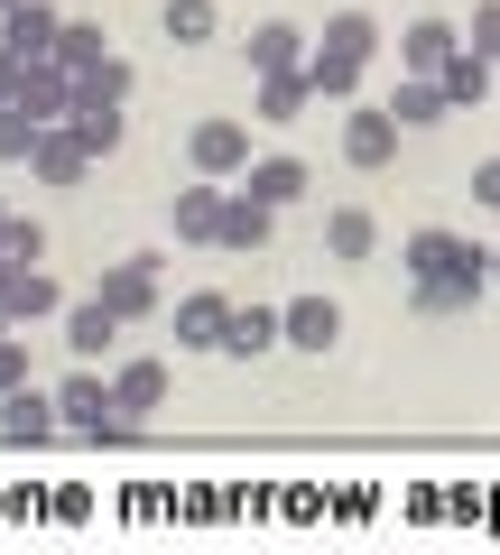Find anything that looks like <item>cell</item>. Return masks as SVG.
Returning a JSON list of instances; mask_svg holds the SVG:
<instances>
[{"mask_svg": "<svg viewBox=\"0 0 500 555\" xmlns=\"http://www.w3.org/2000/svg\"><path fill=\"white\" fill-rule=\"evenodd\" d=\"M0 250L20 259V269H38V259H47V232H38V222H10V232H0Z\"/></svg>", "mask_w": 500, "mask_h": 555, "instance_id": "obj_30", "label": "cell"}, {"mask_svg": "<svg viewBox=\"0 0 500 555\" xmlns=\"http://www.w3.org/2000/svg\"><path fill=\"white\" fill-rule=\"evenodd\" d=\"M0 10H20V0H0Z\"/></svg>", "mask_w": 500, "mask_h": 555, "instance_id": "obj_35", "label": "cell"}, {"mask_svg": "<svg viewBox=\"0 0 500 555\" xmlns=\"http://www.w3.org/2000/svg\"><path fill=\"white\" fill-rule=\"evenodd\" d=\"M56 38H65V20L47 10V0H20V10H0V47L20 65H38V56H56Z\"/></svg>", "mask_w": 500, "mask_h": 555, "instance_id": "obj_4", "label": "cell"}, {"mask_svg": "<svg viewBox=\"0 0 500 555\" xmlns=\"http://www.w3.org/2000/svg\"><path fill=\"white\" fill-rule=\"evenodd\" d=\"M112 334H120V315L102 297H84L75 315H65V352H75V361H102V352H112Z\"/></svg>", "mask_w": 500, "mask_h": 555, "instance_id": "obj_17", "label": "cell"}, {"mask_svg": "<svg viewBox=\"0 0 500 555\" xmlns=\"http://www.w3.org/2000/svg\"><path fill=\"white\" fill-rule=\"evenodd\" d=\"M214 28H222L214 0H167V38H177V47H204Z\"/></svg>", "mask_w": 500, "mask_h": 555, "instance_id": "obj_26", "label": "cell"}, {"mask_svg": "<svg viewBox=\"0 0 500 555\" xmlns=\"http://www.w3.org/2000/svg\"><path fill=\"white\" fill-rule=\"evenodd\" d=\"M241 195H260V204H297V195H306V167H297V158H260V167H241Z\"/></svg>", "mask_w": 500, "mask_h": 555, "instance_id": "obj_20", "label": "cell"}, {"mask_svg": "<svg viewBox=\"0 0 500 555\" xmlns=\"http://www.w3.org/2000/svg\"><path fill=\"white\" fill-rule=\"evenodd\" d=\"M491 75H500V65L482 56V47H454V56H445V75H436V83H445V102H454V112H473V102L491 93Z\"/></svg>", "mask_w": 500, "mask_h": 555, "instance_id": "obj_16", "label": "cell"}, {"mask_svg": "<svg viewBox=\"0 0 500 555\" xmlns=\"http://www.w3.org/2000/svg\"><path fill=\"white\" fill-rule=\"evenodd\" d=\"M491 278H500V250H491Z\"/></svg>", "mask_w": 500, "mask_h": 555, "instance_id": "obj_34", "label": "cell"}, {"mask_svg": "<svg viewBox=\"0 0 500 555\" xmlns=\"http://www.w3.org/2000/svg\"><path fill=\"white\" fill-rule=\"evenodd\" d=\"M454 47H463L454 20H418V28L399 38V65H408V75H445V56H454Z\"/></svg>", "mask_w": 500, "mask_h": 555, "instance_id": "obj_12", "label": "cell"}, {"mask_svg": "<svg viewBox=\"0 0 500 555\" xmlns=\"http://www.w3.org/2000/svg\"><path fill=\"white\" fill-rule=\"evenodd\" d=\"M473 204H491V214H500V158H482V167H473Z\"/></svg>", "mask_w": 500, "mask_h": 555, "instance_id": "obj_32", "label": "cell"}, {"mask_svg": "<svg viewBox=\"0 0 500 555\" xmlns=\"http://www.w3.org/2000/svg\"><path fill=\"white\" fill-rule=\"evenodd\" d=\"M389 112H399L408 130H426V120H445V112H454V102H445V83H436V75H408L399 93H389Z\"/></svg>", "mask_w": 500, "mask_h": 555, "instance_id": "obj_24", "label": "cell"}, {"mask_svg": "<svg viewBox=\"0 0 500 555\" xmlns=\"http://www.w3.org/2000/svg\"><path fill=\"white\" fill-rule=\"evenodd\" d=\"M38 130H47V120L28 112V102H0V158H28V149H38Z\"/></svg>", "mask_w": 500, "mask_h": 555, "instance_id": "obj_27", "label": "cell"}, {"mask_svg": "<svg viewBox=\"0 0 500 555\" xmlns=\"http://www.w3.org/2000/svg\"><path fill=\"white\" fill-rule=\"evenodd\" d=\"M0 334H10V315H0Z\"/></svg>", "mask_w": 500, "mask_h": 555, "instance_id": "obj_36", "label": "cell"}, {"mask_svg": "<svg viewBox=\"0 0 500 555\" xmlns=\"http://www.w3.org/2000/svg\"><path fill=\"white\" fill-rule=\"evenodd\" d=\"M185 158H195V177H241L251 167V130L241 120H195L185 130Z\"/></svg>", "mask_w": 500, "mask_h": 555, "instance_id": "obj_2", "label": "cell"}, {"mask_svg": "<svg viewBox=\"0 0 500 555\" xmlns=\"http://www.w3.org/2000/svg\"><path fill=\"white\" fill-rule=\"evenodd\" d=\"M324 250H334V259H371V250H381V222L361 214V204H343V214L324 222Z\"/></svg>", "mask_w": 500, "mask_h": 555, "instance_id": "obj_23", "label": "cell"}, {"mask_svg": "<svg viewBox=\"0 0 500 555\" xmlns=\"http://www.w3.org/2000/svg\"><path fill=\"white\" fill-rule=\"evenodd\" d=\"M269 214H279V204H260V195H222L214 250H260V241H269Z\"/></svg>", "mask_w": 500, "mask_h": 555, "instance_id": "obj_13", "label": "cell"}, {"mask_svg": "<svg viewBox=\"0 0 500 555\" xmlns=\"http://www.w3.org/2000/svg\"><path fill=\"white\" fill-rule=\"evenodd\" d=\"M399 130H408L399 112H352V120H343V158H352V167H389V158H399Z\"/></svg>", "mask_w": 500, "mask_h": 555, "instance_id": "obj_8", "label": "cell"}, {"mask_svg": "<svg viewBox=\"0 0 500 555\" xmlns=\"http://www.w3.org/2000/svg\"><path fill=\"white\" fill-rule=\"evenodd\" d=\"M334 334H343L334 297H297L287 306V343H297V352H334Z\"/></svg>", "mask_w": 500, "mask_h": 555, "instance_id": "obj_19", "label": "cell"}, {"mask_svg": "<svg viewBox=\"0 0 500 555\" xmlns=\"http://www.w3.org/2000/svg\"><path fill=\"white\" fill-rule=\"evenodd\" d=\"M56 416H65V436H93V444L112 436V416H120V408H112V389L93 379V361H84V371L56 389Z\"/></svg>", "mask_w": 500, "mask_h": 555, "instance_id": "obj_3", "label": "cell"}, {"mask_svg": "<svg viewBox=\"0 0 500 555\" xmlns=\"http://www.w3.org/2000/svg\"><path fill=\"white\" fill-rule=\"evenodd\" d=\"M28 167H38V185H84L93 149L75 139V120H47V130H38V149H28Z\"/></svg>", "mask_w": 500, "mask_h": 555, "instance_id": "obj_5", "label": "cell"}, {"mask_svg": "<svg viewBox=\"0 0 500 555\" xmlns=\"http://www.w3.org/2000/svg\"><path fill=\"white\" fill-rule=\"evenodd\" d=\"M463 47H482V56L500 65V0H473V28H463Z\"/></svg>", "mask_w": 500, "mask_h": 555, "instance_id": "obj_29", "label": "cell"}, {"mask_svg": "<svg viewBox=\"0 0 500 555\" xmlns=\"http://www.w3.org/2000/svg\"><path fill=\"white\" fill-rule=\"evenodd\" d=\"M56 56L75 65V75H84V65H102V56H112V47H102V20H65V38H56Z\"/></svg>", "mask_w": 500, "mask_h": 555, "instance_id": "obj_28", "label": "cell"}, {"mask_svg": "<svg viewBox=\"0 0 500 555\" xmlns=\"http://www.w3.org/2000/svg\"><path fill=\"white\" fill-rule=\"evenodd\" d=\"M306 102H316V83H306V65H287V75H260V102H251V112L260 120H297Z\"/></svg>", "mask_w": 500, "mask_h": 555, "instance_id": "obj_21", "label": "cell"}, {"mask_svg": "<svg viewBox=\"0 0 500 555\" xmlns=\"http://www.w3.org/2000/svg\"><path fill=\"white\" fill-rule=\"evenodd\" d=\"M399 259H408L418 315H463V306H482V287H491V250H473L463 232H418Z\"/></svg>", "mask_w": 500, "mask_h": 555, "instance_id": "obj_1", "label": "cell"}, {"mask_svg": "<svg viewBox=\"0 0 500 555\" xmlns=\"http://www.w3.org/2000/svg\"><path fill=\"white\" fill-rule=\"evenodd\" d=\"M167 222H177V241H214L222 232V185H177Z\"/></svg>", "mask_w": 500, "mask_h": 555, "instance_id": "obj_18", "label": "cell"}, {"mask_svg": "<svg viewBox=\"0 0 500 555\" xmlns=\"http://www.w3.org/2000/svg\"><path fill=\"white\" fill-rule=\"evenodd\" d=\"M65 120H75V139L93 149V158H112V149H120V102H75Z\"/></svg>", "mask_w": 500, "mask_h": 555, "instance_id": "obj_25", "label": "cell"}, {"mask_svg": "<svg viewBox=\"0 0 500 555\" xmlns=\"http://www.w3.org/2000/svg\"><path fill=\"white\" fill-rule=\"evenodd\" d=\"M102 306H112L120 324L130 315H149V306H158V259H112V269H102V287H93Z\"/></svg>", "mask_w": 500, "mask_h": 555, "instance_id": "obj_6", "label": "cell"}, {"mask_svg": "<svg viewBox=\"0 0 500 555\" xmlns=\"http://www.w3.org/2000/svg\"><path fill=\"white\" fill-rule=\"evenodd\" d=\"M20 83H28V65L10 56V47H0V102H20Z\"/></svg>", "mask_w": 500, "mask_h": 555, "instance_id": "obj_33", "label": "cell"}, {"mask_svg": "<svg viewBox=\"0 0 500 555\" xmlns=\"http://www.w3.org/2000/svg\"><path fill=\"white\" fill-rule=\"evenodd\" d=\"M112 408H120V416L167 408V371H158V361H120V371H112Z\"/></svg>", "mask_w": 500, "mask_h": 555, "instance_id": "obj_15", "label": "cell"}, {"mask_svg": "<svg viewBox=\"0 0 500 555\" xmlns=\"http://www.w3.org/2000/svg\"><path fill=\"white\" fill-rule=\"evenodd\" d=\"M0 269H10V250H0Z\"/></svg>", "mask_w": 500, "mask_h": 555, "instance_id": "obj_38", "label": "cell"}, {"mask_svg": "<svg viewBox=\"0 0 500 555\" xmlns=\"http://www.w3.org/2000/svg\"><path fill=\"white\" fill-rule=\"evenodd\" d=\"M371 47H381V20H371V10H343V20H324V56L371 65Z\"/></svg>", "mask_w": 500, "mask_h": 555, "instance_id": "obj_22", "label": "cell"}, {"mask_svg": "<svg viewBox=\"0 0 500 555\" xmlns=\"http://www.w3.org/2000/svg\"><path fill=\"white\" fill-rule=\"evenodd\" d=\"M269 343H287V315H269V306H232V324H222V352H232V361H260Z\"/></svg>", "mask_w": 500, "mask_h": 555, "instance_id": "obj_11", "label": "cell"}, {"mask_svg": "<svg viewBox=\"0 0 500 555\" xmlns=\"http://www.w3.org/2000/svg\"><path fill=\"white\" fill-rule=\"evenodd\" d=\"M56 426H65V416H56V398H38L28 379H20L10 398H0V436H10V444H47Z\"/></svg>", "mask_w": 500, "mask_h": 555, "instance_id": "obj_10", "label": "cell"}, {"mask_svg": "<svg viewBox=\"0 0 500 555\" xmlns=\"http://www.w3.org/2000/svg\"><path fill=\"white\" fill-rule=\"evenodd\" d=\"M222 324H232V297H214V287L177 297V352H222Z\"/></svg>", "mask_w": 500, "mask_h": 555, "instance_id": "obj_7", "label": "cell"}, {"mask_svg": "<svg viewBox=\"0 0 500 555\" xmlns=\"http://www.w3.org/2000/svg\"><path fill=\"white\" fill-rule=\"evenodd\" d=\"M20 379H28V352H20V334H0V398L20 389Z\"/></svg>", "mask_w": 500, "mask_h": 555, "instance_id": "obj_31", "label": "cell"}, {"mask_svg": "<svg viewBox=\"0 0 500 555\" xmlns=\"http://www.w3.org/2000/svg\"><path fill=\"white\" fill-rule=\"evenodd\" d=\"M316 47H306V28H287V20H269V28H251V75H287V65H306Z\"/></svg>", "mask_w": 500, "mask_h": 555, "instance_id": "obj_14", "label": "cell"}, {"mask_svg": "<svg viewBox=\"0 0 500 555\" xmlns=\"http://www.w3.org/2000/svg\"><path fill=\"white\" fill-rule=\"evenodd\" d=\"M0 315H10V324L56 315V278H47V269H20V259H10V269H0Z\"/></svg>", "mask_w": 500, "mask_h": 555, "instance_id": "obj_9", "label": "cell"}, {"mask_svg": "<svg viewBox=\"0 0 500 555\" xmlns=\"http://www.w3.org/2000/svg\"><path fill=\"white\" fill-rule=\"evenodd\" d=\"M0 232H10V214H0Z\"/></svg>", "mask_w": 500, "mask_h": 555, "instance_id": "obj_37", "label": "cell"}]
</instances>
